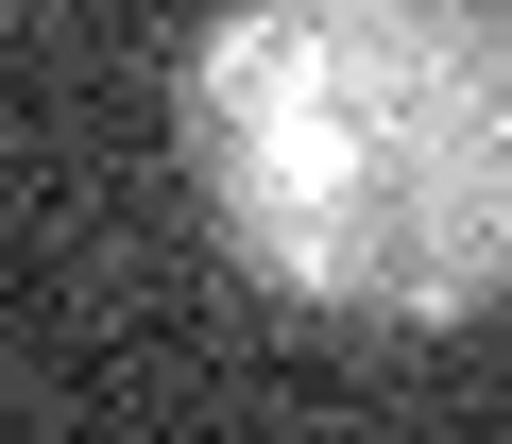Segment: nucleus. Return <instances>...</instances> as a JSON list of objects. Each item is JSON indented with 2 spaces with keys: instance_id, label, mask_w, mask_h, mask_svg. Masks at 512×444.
Wrapping results in <instances>:
<instances>
[{
  "instance_id": "f257e3e1",
  "label": "nucleus",
  "mask_w": 512,
  "mask_h": 444,
  "mask_svg": "<svg viewBox=\"0 0 512 444\" xmlns=\"http://www.w3.org/2000/svg\"><path fill=\"white\" fill-rule=\"evenodd\" d=\"M171 120L239 274L359 325L512 308V0H222Z\"/></svg>"
}]
</instances>
